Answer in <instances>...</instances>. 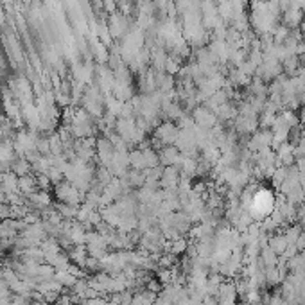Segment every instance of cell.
I'll use <instances>...</instances> for the list:
<instances>
[{
	"mask_svg": "<svg viewBox=\"0 0 305 305\" xmlns=\"http://www.w3.org/2000/svg\"><path fill=\"white\" fill-rule=\"evenodd\" d=\"M192 119H194L196 126L203 127V129H212L214 126H217V115H215L214 111L208 110L206 106H199L194 110L192 113Z\"/></svg>",
	"mask_w": 305,
	"mask_h": 305,
	"instance_id": "1",
	"label": "cell"
},
{
	"mask_svg": "<svg viewBox=\"0 0 305 305\" xmlns=\"http://www.w3.org/2000/svg\"><path fill=\"white\" fill-rule=\"evenodd\" d=\"M178 135H180V127H176L172 122L160 124V126L156 127V133H155L156 140L162 142L163 146H175Z\"/></svg>",
	"mask_w": 305,
	"mask_h": 305,
	"instance_id": "2",
	"label": "cell"
},
{
	"mask_svg": "<svg viewBox=\"0 0 305 305\" xmlns=\"http://www.w3.org/2000/svg\"><path fill=\"white\" fill-rule=\"evenodd\" d=\"M235 129L241 135H253L258 129V115H239L235 117Z\"/></svg>",
	"mask_w": 305,
	"mask_h": 305,
	"instance_id": "3",
	"label": "cell"
},
{
	"mask_svg": "<svg viewBox=\"0 0 305 305\" xmlns=\"http://www.w3.org/2000/svg\"><path fill=\"white\" fill-rule=\"evenodd\" d=\"M180 180H182L180 167H165L162 170V176H160L162 187H165V189H176L180 185Z\"/></svg>",
	"mask_w": 305,
	"mask_h": 305,
	"instance_id": "4",
	"label": "cell"
},
{
	"mask_svg": "<svg viewBox=\"0 0 305 305\" xmlns=\"http://www.w3.org/2000/svg\"><path fill=\"white\" fill-rule=\"evenodd\" d=\"M158 158H160V163H163V165L176 167V165H180V163H182L183 155L180 153V149L176 146H167L165 149H163L162 153L158 155Z\"/></svg>",
	"mask_w": 305,
	"mask_h": 305,
	"instance_id": "5",
	"label": "cell"
},
{
	"mask_svg": "<svg viewBox=\"0 0 305 305\" xmlns=\"http://www.w3.org/2000/svg\"><path fill=\"white\" fill-rule=\"evenodd\" d=\"M268 246H270L271 250H273L277 255H282L285 251V248L289 246V242H287V239L284 237V234H282V232H278V234L271 235L270 242H268Z\"/></svg>",
	"mask_w": 305,
	"mask_h": 305,
	"instance_id": "6",
	"label": "cell"
},
{
	"mask_svg": "<svg viewBox=\"0 0 305 305\" xmlns=\"http://www.w3.org/2000/svg\"><path fill=\"white\" fill-rule=\"evenodd\" d=\"M260 262L264 268H275V266H278V255L271 250L270 246L264 244L260 248Z\"/></svg>",
	"mask_w": 305,
	"mask_h": 305,
	"instance_id": "7",
	"label": "cell"
},
{
	"mask_svg": "<svg viewBox=\"0 0 305 305\" xmlns=\"http://www.w3.org/2000/svg\"><path fill=\"white\" fill-rule=\"evenodd\" d=\"M155 300H156V293L153 291H140L139 294L131 298V303L129 305H155Z\"/></svg>",
	"mask_w": 305,
	"mask_h": 305,
	"instance_id": "8",
	"label": "cell"
},
{
	"mask_svg": "<svg viewBox=\"0 0 305 305\" xmlns=\"http://www.w3.org/2000/svg\"><path fill=\"white\" fill-rule=\"evenodd\" d=\"M68 258L70 260H74V264H77V266H84L86 264V260H88V251H86V248H83V244L81 246H75L74 250L68 253Z\"/></svg>",
	"mask_w": 305,
	"mask_h": 305,
	"instance_id": "9",
	"label": "cell"
},
{
	"mask_svg": "<svg viewBox=\"0 0 305 305\" xmlns=\"http://www.w3.org/2000/svg\"><path fill=\"white\" fill-rule=\"evenodd\" d=\"M32 201V205L36 206V208H49V205H51V196L47 194V192H34V194L29 196Z\"/></svg>",
	"mask_w": 305,
	"mask_h": 305,
	"instance_id": "10",
	"label": "cell"
},
{
	"mask_svg": "<svg viewBox=\"0 0 305 305\" xmlns=\"http://www.w3.org/2000/svg\"><path fill=\"white\" fill-rule=\"evenodd\" d=\"M16 172V175H22V172H24V175H27V170H29V163L27 162H18L15 165V169H13Z\"/></svg>",
	"mask_w": 305,
	"mask_h": 305,
	"instance_id": "11",
	"label": "cell"
},
{
	"mask_svg": "<svg viewBox=\"0 0 305 305\" xmlns=\"http://www.w3.org/2000/svg\"><path fill=\"white\" fill-rule=\"evenodd\" d=\"M155 305H175V303H172V301H170V300H167V298L162 294V296H156Z\"/></svg>",
	"mask_w": 305,
	"mask_h": 305,
	"instance_id": "12",
	"label": "cell"
},
{
	"mask_svg": "<svg viewBox=\"0 0 305 305\" xmlns=\"http://www.w3.org/2000/svg\"><path fill=\"white\" fill-rule=\"evenodd\" d=\"M298 117H300V122H303V124H305V104H303V106H301L300 115H298Z\"/></svg>",
	"mask_w": 305,
	"mask_h": 305,
	"instance_id": "13",
	"label": "cell"
}]
</instances>
